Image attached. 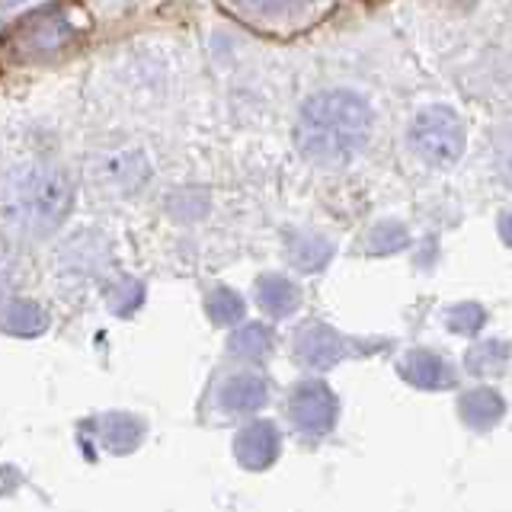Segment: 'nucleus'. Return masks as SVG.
Segmentation results:
<instances>
[{
    "instance_id": "1",
    "label": "nucleus",
    "mask_w": 512,
    "mask_h": 512,
    "mask_svg": "<svg viewBox=\"0 0 512 512\" xmlns=\"http://www.w3.org/2000/svg\"><path fill=\"white\" fill-rule=\"evenodd\" d=\"M372 128L365 100L349 90H327L311 96L298 116V148L317 164H346L362 151Z\"/></svg>"
},
{
    "instance_id": "2",
    "label": "nucleus",
    "mask_w": 512,
    "mask_h": 512,
    "mask_svg": "<svg viewBox=\"0 0 512 512\" xmlns=\"http://www.w3.org/2000/svg\"><path fill=\"white\" fill-rule=\"evenodd\" d=\"M410 144L426 164L452 167L464 151V122L448 106H426L410 122Z\"/></svg>"
},
{
    "instance_id": "3",
    "label": "nucleus",
    "mask_w": 512,
    "mask_h": 512,
    "mask_svg": "<svg viewBox=\"0 0 512 512\" xmlns=\"http://www.w3.org/2000/svg\"><path fill=\"white\" fill-rule=\"evenodd\" d=\"M13 208L32 224H58L68 215L71 186L55 170H26L20 183H13Z\"/></svg>"
},
{
    "instance_id": "4",
    "label": "nucleus",
    "mask_w": 512,
    "mask_h": 512,
    "mask_svg": "<svg viewBox=\"0 0 512 512\" xmlns=\"http://www.w3.org/2000/svg\"><path fill=\"white\" fill-rule=\"evenodd\" d=\"M292 420L298 423V429L304 432H327L336 420V397L327 391V384L311 381L301 384V388L292 394Z\"/></svg>"
},
{
    "instance_id": "5",
    "label": "nucleus",
    "mask_w": 512,
    "mask_h": 512,
    "mask_svg": "<svg viewBox=\"0 0 512 512\" xmlns=\"http://www.w3.org/2000/svg\"><path fill=\"white\" fill-rule=\"evenodd\" d=\"M237 458L247 468H269L279 458V432L272 423H253L237 436Z\"/></svg>"
},
{
    "instance_id": "6",
    "label": "nucleus",
    "mask_w": 512,
    "mask_h": 512,
    "mask_svg": "<svg viewBox=\"0 0 512 512\" xmlns=\"http://www.w3.org/2000/svg\"><path fill=\"white\" fill-rule=\"evenodd\" d=\"M266 404V384L256 375H234L221 388V407L234 413H250Z\"/></svg>"
},
{
    "instance_id": "7",
    "label": "nucleus",
    "mask_w": 512,
    "mask_h": 512,
    "mask_svg": "<svg viewBox=\"0 0 512 512\" xmlns=\"http://www.w3.org/2000/svg\"><path fill=\"white\" fill-rule=\"evenodd\" d=\"M298 356L314 368H327L343 356V340L327 327H311L301 333Z\"/></svg>"
},
{
    "instance_id": "8",
    "label": "nucleus",
    "mask_w": 512,
    "mask_h": 512,
    "mask_svg": "<svg viewBox=\"0 0 512 512\" xmlns=\"http://www.w3.org/2000/svg\"><path fill=\"white\" fill-rule=\"evenodd\" d=\"M256 301H260V308L269 311V314H292L295 304H298V292L295 285L288 279H279V276H266L256 285Z\"/></svg>"
},
{
    "instance_id": "9",
    "label": "nucleus",
    "mask_w": 512,
    "mask_h": 512,
    "mask_svg": "<svg viewBox=\"0 0 512 512\" xmlns=\"http://www.w3.org/2000/svg\"><path fill=\"white\" fill-rule=\"evenodd\" d=\"M500 413H503V400L487 388H477V391L461 397V416L477 429L493 426L496 420H500Z\"/></svg>"
},
{
    "instance_id": "10",
    "label": "nucleus",
    "mask_w": 512,
    "mask_h": 512,
    "mask_svg": "<svg viewBox=\"0 0 512 512\" xmlns=\"http://www.w3.org/2000/svg\"><path fill=\"white\" fill-rule=\"evenodd\" d=\"M404 375L413 384H420V388H439V384L448 378L445 362L439 356H432V352H423V349L410 352V356L404 359Z\"/></svg>"
},
{
    "instance_id": "11",
    "label": "nucleus",
    "mask_w": 512,
    "mask_h": 512,
    "mask_svg": "<svg viewBox=\"0 0 512 512\" xmlns=\"http://www.w3.org/2000/svg\"><path fill=\"white\" fill-rule=\"evenodd\" d=\"M45 314L29 301H10V308L4 314V327L16 336H36L45 330Z\"/></svg>"
},
{
    "instance_id": "12",
    "label": "nucleus",
    "mask_w": 512,
    "mask_h": 512,
    "mask_svg": "<svg viewBox=\"0 0 512 512\" xmlns=\"http://www.w3.org/2000/svg\"><path fill=\"white\" fill-rule=\"evenodd\" d=\"M141 436V426L132 420V416H112L106 420V445L112 452H125V448H132Z\"/></svg>"
},
{
    "instance_id": "13",
    "label": "nucleus",
    "mask_w": 512,
    "mask_h": 512,
    "mask_svg": "<svg viewBox=\"0 0 512 512\" xmlns=\"http://www.w3.org/2000/svg\"><path fill=\"white\" fill-rule=\"evenodd\" d=\"M208 311H212L215 324H231V320H240V314H244V304H240L231 288H215L208 295Z\"/></svg>"
},
{
    "instance_id": "14",
    "label": "nucleus",
    "mask_w": 512,
    "mask_h": 512,
    "mask_svg": "<svg viewBox=\"0 0 512 512\" xmlns=\"http://www.w3.org/2000/svg\"><path fill=\"white\" fill-rule=\"evenodd\" d=\"M269 330L266 327H244L240 333H234V340H231V349L237 352V356H250V359H256V356H263V352L269 349Z\"/></svg>"
},
{
    "instance_id": "15",
    "label": "nucleus",
    "mask_w": 512,
    "mask_h": 512,
    "mask_svg": "<svg viewBox=\"0 0 512 512\" xmlns=\"http://www.w3.org/2000/svg\"><path fill=\"white\" fill-rule=\"evenodd\" d=\"M452 330H464V333H471V330H477L480 324H484V311L477 308V304H464V308H455V314H452Z\"/></svg>"
},
{
    "instance_id": "16",
    "label": "nucleus",
    "mask_w": 512,
    "mask_h": 512,
    "mask_svg": "<svg viewBox=\"0 0 512 512\" xmlns=\"http://www.w3.org/2000/svg\"><path fill=\"white\" fill-rule=\"evenodd\" d=\"M244 7H253V10H285V7H295L301 0H240Z\"/></svg>"
},
{
    "instance_id": "17",
    "label": "nucleus",
    "mask_w": 512,
    "mask_h": 512,
    "mask_svg": "<svg viewBox=\"0 0 512 512\" xmlns=\"http://www.w3.org/2000/svg\"><path fill=\"white\" fill-rule=\"evenodd\" d=\"M503 234H506V244H512V212L503 218Z\"/></svg>"
}]
</instances>
